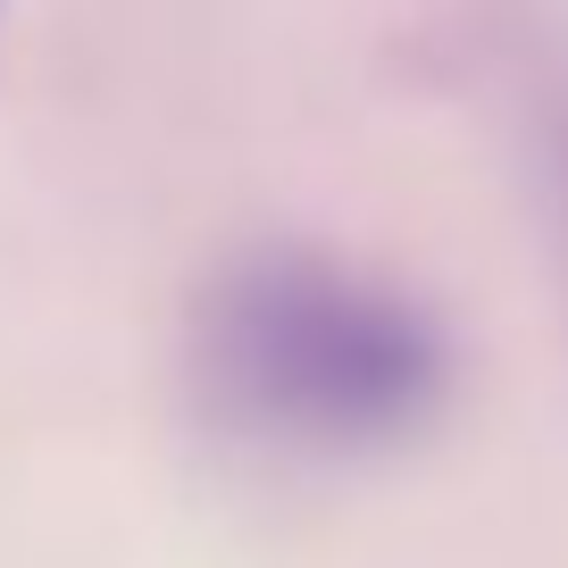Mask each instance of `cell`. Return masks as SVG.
<instances>
[{
    "label": "cell",
    "mask_w": 568,
    "mask_h": 568,
    "mask_svg": "<svg viewBox=\"0 0 568 568\" xmlns=\"http://www.w3.org/2000/svg\"><path fill=\"white\" fill-rule=\"evenodd\" d=\"M193 352L243 435L318 460L402 444L452 393L444 318L409 284L302 243L234 260L201 302Z\"/></svg>",
    "instance_id": "1"
}]
</instances>
